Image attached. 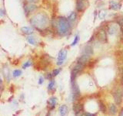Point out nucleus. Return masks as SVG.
Instances as JSON below:
<instances>
[{
  "mask_svg": "<svg viewBox=\"0 0 123 116\" xmlns=\"http://www.w3.org/2000/svg\"><path fill=\"white\" fill-rule=\"evenodd\" d=\"M30 22L38 29H43L48 26L49 18L44 13H38L30 19Z\"/></svg>",
  "mask_w": 123,
  "mask_h": 116,
  "instance_id": "f257e3e1",
  "label": "nucleus"
},
{
  "mask_svg": "<svg viewBox=\"0 0 123 116\" xmlns=\"http://www.w3.org/2000/svg\"><path fill=\"white\" fill-rule=\"evenodd\" d=\"M57 32L60 36H65L71 29V22L64 17H59L56 22Z\"/></svg>",
  "mask_w": 123,
  "mask_h": 116,
  "instance_id": "f03ea898",
  "label": "nucleus"
},
{
  "mask_svg": "<svg viewBox=\"0 0 123 116\" xmlns=\"http://www.w3.org/2000/svg\"><path fill=\"white\" fill-rule=\"evenodd\" d=\"M67 57V50H62L59 53L58 55V61H57V65H62L64 64L65 60H66Z\"/></svg>",
  "mask_w": 123,
  "mask_h": 116,
  "instance_id": "7ed1b4c3",
  "label": "nucleus"
},
{
  "mask_svg": "<svg viewBox=\"0 0 123 116\" xmlns=\"http://www.w3.org/2000/svg\"><path fill=\"white\" fill-rule=\"evenodd\" d=\"M72 95H73L72 98H73V100H76L80 95V91H79L78 85L75 83V80H72Z\"/></svg>",
  "mask_w": 123,
  "mask_h": 116,
  "instance_id": "20e7f679",
  "label": "nucleus"
},
{
  "mask_svg": "<svg viewBox=\"0 0 123 116\" xmlns=\"http://www.w3.org/2000/svg\"><path fill=\"white\" fill-rule=\"evenodd\" d=\"M113 97L115 99V102L117 104H119L122 101V98H123V93L121 90H116L115 91H114L113 93Z\"/></svg>",
  "mask_w": 123,
  "mask_h": 116,
  "instance_id": "39448f33",
  "label": "nucleus"
},
{
  "mask_svg": "<svg viewBox=\"0 0 123 116\" xmlns=\"http://www.w3.org/2000/svg\"><path fill=\"white\" fill-rule=\"evenodd\" d=\"M90 56L91 55H88V54H85L83 53L82 56H81L79 59H78V61H77V63H79L81 64H82V65H86L88 60H89L90 59Z\"/></svg>",
  "mask_w": 123,
  "mask_h": 116,
  "instance_id": "423d86ee",
  "label": "nucleus"
},
{
  "mask_svg": "<svg viewBox=\"0 0 123 116\" xmlns=\"http://www.w3.org/2000/svg\"><path fill=\"white\" fill-rule=\"evenodd\" d=\"M86 8V2L85 0H77L76 1V9L79 12L82 11Z\"/></svg>",
  "mask_w": 123,
  "mask_h": 116,
  "instance_id": "0eeeda50",
  "label": "nucleus"
},
{
  "mask_svg": "<svg viewBox=\"0 0 123 116\" xmlns=\"http://www.w3.org/2000/svg\"><path fill=\"white\" fill-rule=\"evenodd\" d=\"M98 38L101 41H102V42L106 41V40H107L106 32H105V30L104 29H101L98 31Z\"/></svg>",
  "mask_w": 123,
  "mask_h": 116,
  "instance_id": "6e6552de",
  "label": "nucleus"
},
{
  "mask_svg": "<svg viewBox=\"0 0 123 116\" xmlns=\"http://www.w3.org/2000/svg\"><path fill=\"white\" fill-rule=\"evenodd\" d=\"M36 9H37V6L35 5H32V4H31V3L29 4V5H25L24 7V9H25V12L26 13V14L32 13V12L35 11Z\"/></svg>",
  "mask_w": 123,
  "mask_h": 116,
  "instance_id": "1a4fd4ad",
  "label": "nucleus"
},
{
  "mask_svg": "<svg viewBox=\"0 0 123 116\" xmlns=\"http://www.w3.org/2000/svg\"><path fill=\"white\" fill-rule=\"evenodd\" d=\"M121 6H122L121 3L115 2V1H111L109 3V8L111 9H113V10H118L121 8Z\"/></svg>",
  "mask_w": 123,
  "mask_h": 116,
  "instance_id": "9d476101",
  "label": "nucleus"
},
{
  "mask_svg": "<svg viewBox=\"0 0 123 116\" xmlns=\"http://www.w3.org/2000/svg\"><path fill=\"white\" fill-rule=\"evenodd\" d=\"M59 114L61 116H67L68 115V108L65 104H62L59 107Z\"/></svg>",
  "mask_w": 123,
  "mask_h": 116,
  "instance_id": "9b49d317",
  "label": "nucleus"
},
{
  "mask_svg": "<svg viewBox=\"0 0 123 116\" xmlns=\"http://www.w3.org/2000/svg\"><path fill=\"white\" fill-rule=\"evenodd\" d=\"M22 32L25 35H31L33 33V29L29 26H24L21 28Z\"/></svg>",
  "mask_w": 123,
  "mask_h": 116,
  "instance_id": "f8f14e48",
  "label": "nucleus"
},
{
  "mask_svg": "<svg viewBox=\"0 0 123 116\" xmlns=\"http://www.w3.org/2000/svg\"><path fill=\"white\" fill-rule=\"evenodd\" d=\"M116 30H117V28H116V26L115 25H113V24H110L109 26H108L107 28V31H108V33L109 35H113L116 33Z\"/></svg>",
  "mask_w": 123,
  "mask_h": 116,
  "instance_id": "ddd939ff",
  "label": "nucleus"
},
{
  "mask_svg": "<svg viewBox=\"0 0 123 116\" xmlns=\"http://www.w3.org/2000/svg\"><path fill=\"white\" fill-rule=\"evenodd\" d=\"M73 110H74L75 113L82 111H83V105L82 104H75L74 105H73Z\"/></svg>",
  "mask_w": 123,
  "mask_h": 116,
  "instance_id": "4468645a",
  "label": "nucleus"
},
{
  "mask_svg": "<svg viewBox=\"0 0 123 116\" xmlns=\"http://www.w3.org/2000/svg\"><path fill=\"white\" fill-rule=\"evenodd\" d=\"M57 104V98H55V97H52L51 98H49V106L51 107V108H54L55 107Z\"/></svg>",
  "mask_w": 123,
  "mask_h": 116,
  "instance_id": "2eb2a0df",
  "label": "nucleus"
},
{
  "mask_svg": "<svg viewBox=\"0 0 123 116\" xmlns=\"http://www.w3.org/2000/svg\"><path fill=\"white\" fill-rule=\"evenodd\" d=\"M2 72H3V74H4V77H6V79L9 81L10 80V73H9V70L7 67H4L3 70H2Z\"/></svg>",
  "mask_w": 123,
  "mask_h": 116,
  "instance_id": "dca6fc26",
  "label": "nucleus"
},
{
  "mask_svg": "<svg viewBox=\"0 0 123 116\" xmlns=\"http://www.w3.org/2000/svg\"><path fill=\"white\" fill-rule=\"evenodd\" d=\"M77 18V14L75 12H72V13H70V15L68 16V21L70 22H74L75 21V19Z\"/></svg>",
  "mask_w": 123,
  "mask_h": 116,
  "instance_id": "f3484780",
  "label": "nucleus"
},
{
  "mask_svg": "<svg viewBox=\"0 0 123 116\" xmlns=\"http://www.w3.org/2000/svg\"><path fill=\"white\" fill-rule=\"evenodd\" d=\"M27 41L29 42V44H32V45H36V39L33 36H29L27 37Z\"/></svg>",
  "mask_w": 123,
  "mask_h": 116,
  "instance_id": "a211bd4d",
  "label": "nucleus"
},
{
  "mask_svg": "<svg viewBox=\"0 0 123 116\" xmlns=\"http://www.w3.org/2000/svg\"><path fill=\"white\" fill-rule=\"evenodd\" d=\"M117 111V107L115 104H111L109 107V112L111 115H115Z\"/></svg>",
  "mask_w": 123,
  "mask_h": 116,
  "instance_id": "6ab92c4d",
  "label": "nucleus"
},
{
  "mask_svg": "<svg viewBox=\"0 0 123 116\" xmlns=\"http://www.w3.org/2000/svg\"><path fill=\"white\" fill-rule=\"evenodd\" d=\"M92 53H93V51H92V48L91 47V46H87L85 48V50H84V53L85 54L91 55Z\"/></svg>",
  "mask_w": 123,
  "mask_h": 116,
  "instance_id": "aec40b11",
  "label": "nucleus"
},
{
  "mask_svg": "<svg viewBox=\"0 0 123 116\" xmlns=\"http://www.w3.org/2000/svg\"><path fill=\"white\" fill-rule=\"evenodd\" d=\"M55 80H51V81H50V82L49 83V84H48V89L49 91L53 90V89L55 88Z\"/></svg>",
  "mask_w": 123,
  "mask_h": 116,
  "instance_id": "412c9836",
  "label": "nucleus"
},
{
  "mask_svg": "<svg viewBox=\"0 0 123 116\" xmlns=\"http://www.w3.org/2000/svg\"><path fill=\"white\" fill-rule=\"evenodd\" d=\"M22 74V71L21 70H15L12 73V76L14 77H18Z\"/></svg>",
  "mask_w": 123,
  "mask_h": 116,
  "instance_id": "4be33fe9",
  "label": "nucleus"
},
{
  "mask_svg": "<svg viewBox=\"0 0 123 116\" xmlns=\"http://www.w3.org/2000/svg\"><path fill=\"white\" fill-rule=\"evenodd\" d=\"M116 23L118 26H120L121 27H122L123 26V16L118 17L117 19H116Z\"/></svg>",
  "mask_w": 123,
  "mask_h": 116,
  "instance_id": "5701e85b",
  "label": "nucleus"
},
{
  "mask_svg": "<svg viewBox=\"0 0 123 116\" xmlns=\"http://www.w3.org/2000/svg\"><path fill=\"white\" fill-rule=\"evenodd\" d=\"M79 40V36L78 34H77V35H75V36L74 37V40L72 41V43L71 46H75L77 44H78Z\"/></svg>",
  "mask_w": 123,
  "mask_h": 116,
  "instance_id": "b1692460",
  "label": "nucleus"
},
{
  "mask_svg": "<svg viewBox=\"0 0 123 116\" xmlns=\"http://www.w3.org/2000/svg\"><path fill=\"white\" fill-rule=\"evenodd\" d=\"M32 61L31 60H28V61H26V62H25V64L22 65V68L23 69H26V68H28V67H29L30 66H32Z\"/></svg>",
  "mask_w": 123,
  "mask_h": 116,
  "instance_id": "393cba45",
  "label": "nucleus"
},
{
  "mask_svg": "<svg viewBox=\"0 0 123 116\" xmlns=\"http://www.w3.org/2000/svg\"><path fill=\"white\" fill-rule=\"evenodd\" d=\"M60 71H61V69H55V70H54V71H53V72H52V74L53 77L57 76V75L60 73Z\"/></svg>",
  "mask_w": 123,
  "mask_h": 116,
  "instance_id": "a878e982",
  "label": "nucleus"
},
{
  "mask_svg": "<svg viewBox=\"0 0 123 116\" xmlns=\"http://www.w3.org/2000/svg\"><path fill=\"white\" fill-rule=\"evenodd\" d=\"M99 104H100V109H101L103 112H105V105L102 103V102H99Z\"/></svg>",
  "mask_w": 123,
  "mask_h": 116,
  "instance_id": "bb28decb",
  "label": "nucleus"
},
{
  "mask_svg": "<svg viewBox=\"0 0 123 116\" xmlns=\"http://www.w3.org/2000/svg\"><path fill=\"white\" fill-rule=\"evenodd\" d=\"M76 116H86V114L83 113L82 111H80V112H78V113H75Z\"/></svg>",
  "mask_w": 123,
  "mask_h": 116,
  "instance_id": "cd10ccee",
  "label": "nucleus"
},
{
  "mask_svg": "<svg viewBox=\"0 0 123 116\" xmlns=\"http://www.w3.org/2000/svg\"><path fill=\"white\" fill-rule=\"evenodd\" d=\"M43 81H44V78L42 77H41L39 78V81H38V84H43Z\"/></svg>",
  "mask_w": 123,
  "mask_h": 116,
  "instance_id": "c85d7f7f",
  "label": "nucleus"
},
{
  "mask_svg": "<svg viewBox=\"0 0 123 116\" xmlns=\"http://www.w3.org/2000/svg\"><path fill=\"white\" fill-rule=\"evenodd\" d=\"M25 1L29 3H35V2H36L38 0H25Z\"/></svg>",
  "mask_w": 123,
  "mask_h": 116,
  "instance_id": "c756f323",
  "label": "nucleus"
},
{
  "mask_svg": "<svg viewBox=\"0 0 123 116\" xmlns=\"http://www.w3.org/2000/svg\"><path fill=\"white\" fill-rule=\"evenodd\" d=\"M86 116H95V114H91V113H86Z\"/></svg>",
  "mask_w": 123,
  "mask_h": 116,
  "instance_id": "7c9ffc66",
  "label": "nucleus"
},
{
  "mask_svg": "<svg viewBox=\"0 0 123 116\" xmlns=\"http://www.w3.org/2000/svg\"><path fill=\"white\" fill-rule=\"evenodd\" d=\"M3 15H4V13H3V10L2 9V10H1V15H2V16Z\"/></svg>",
  "mask_w": 123,
  "mask_h": 116,
  "instance_id": "2f4dec72",
  "label": "nucleus"
},
{
  "mask_svg": "<svg viewBox=\"0 0 123 116\" xmlns=\"http://www.w3.org/2000/svg\"><path fill=\"white\" fill-rule=\"evenodd\" d=\"M123 115V110L122 111V112H121V114H120V115H119V116H122Z\"/></svg>",
  "mask_w": 123,
  "mask_h": 116,
  "instance_id": "473e14b6",
  "label": "nucleus"
},
{
  "mask_svg": "<svg viewBox=\"0 0 123 116\" xmlns=\"http://www.w3.org/2000/svg\"><path fill=\"white\" fill-rule=\"evenodd\" d=\"M122 35H123V26L122 27Z\"/></svg>",
  "mask_w": 123,
  "mask_h": 116,
  "instance_id": "72a5a7b5",
  "label": "nucleus"
}]
</instances>
